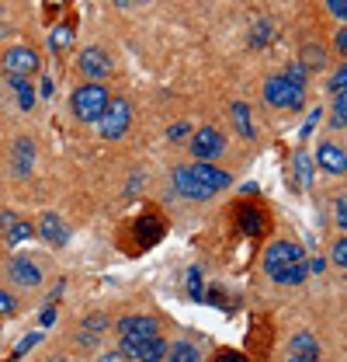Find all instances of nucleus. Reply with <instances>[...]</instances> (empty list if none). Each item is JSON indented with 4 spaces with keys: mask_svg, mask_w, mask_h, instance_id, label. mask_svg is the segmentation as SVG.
<instances>
[{
    "mask_svg": "<svg viewBox=\"0 0 347 362\" xmlns=\"http://www.w3.org/2000/svg\"><path fill=\"white\" fill-rule=\"evenodd\" d=\"M229 175L226 171H219L212 168L209 160H202V164H195V168H177L174 171V188L184 195V199H212L216 192L222 188H229Z\"/></svg>",
    "mask_w": 347,
    "mask_h": 362,
    "instance_id": "obj_1",
    "label": "nucleus"
},
{
    "mask_svg": "<svg viewBox=\"0 0 347 362\" xmlns=\"http://www.w3.org/2000/svg\"><path fill=\"white\" fill-rule=\"evenodd\" d=\"M122 233L135 237V244H132L129 251L132 255H139V251H146V247H153V244H160V240H164L167 223H164V216H160V213H142V216H135V220L129 223V230H122Z\"/></svg>",
    "mask_w": 347,
    "mask_h": 362,
    "instance_id": "obj_2",
    "label": "nucleus"
},
{
    "mask_svg": "<svg viewBox=\"0 0 347 362\" xmlns=\"http://www.w3.org/2000/svg\"><path fill=\"white\" fill-rule=\"evenodd\" d=\"M129 122H132V108L126 98H108L101 119H97V133L104 139H118V136L129 133Z\"/></svg>",
    "mask_w": 347,
    "mask_h": 362,
    "instance_id": "obj_3",
    "label": "nucleus"
},
{
    "mask_svg": "<svg viewBox=\"0 0 347 362\" xmlns=\"http://www.w3.org/2000/svg\"><path fill=\"white\" fill-rule=\"evenodd\" d=\"M104 105H108V90L101 84H84V88L73 90V115L80 122H97Z\"/></svg>",
    "mask_w": 347,
    "mask_h": 362,
    "instance_id": "obj_4",
    "label": "nucleus"
},
{
    "mask_svg": "<svg viewBox=\"0 0 347 362\" xmlns=\"http://www.w3.org/2000/svg\"><path fill=\"white\" fill-rule=\"evenodd\" d=\"M296 262H305V251L303 244H292V240H274L267 251H264V272L274 279L278 272H285L288 265H296Z\"/></svg>",
    "mask_w": 347,
    "mask_h": 362,
    "instance_id": "obj_5",
    "label": "nucleus"
},
{
    "mask_svg": "<svg viewBox=\"0 0 347 362\" xmlns=\"http://www.w3.org/2000/svg\"><path fill=\"white\" fill-rule=\"evenodd\" d=\"M264 98H267V105H274V108H303L305 88L288 84V81L278 74V77H267V84H264Z\"/></svg>",
    "mask_w": 347,
    "mask_h": 362,
    "instance_id": "obj_6",
    "label": "nucleus"
},
{
    "mask_svg": "<svg viewBox=\"0 0 347 362\" xmlns=\"http://www.w3.org/2000/svg\"><path fill=\"white\" fill-rule=\"evenodd\" d=\"M167 341L160 338V334H153V338H146V341H122V356H129L135 362H164L167 356Z\"/></svg>",
    "mask_w": 347,
    "mask_h": 362,
    "instance_id": "obj_7",
    "label": "nucleus"
},
{
    "mask_svg": "<svg viewBox=\"0 0 347 362\" xmlns=\"http://www.w3.org/2000/svg\"><path fill=\"white\" fill-rule=\"evenodd\" d=\"M4 70H7L11 77H32V74L39 70V52L28 49V45H14V49H7V56H4Z\"/></svg>",
    "mask_w": 347,
    "mask_h": 362,
    "instance_id": "obj_8",
    "label": "nucleus"
},
{
    "mask_svg": "<svg viewBox=\"0 0 347 362\" xmlns=\"http://www.w3.org/2000/svg\"><path fill=\"white\" fill-rule=\"evenodd\" d=\"M80 74H84L90 84H101L108 74H111V59H108V52L104 49H97V45H90V49H84L80 52Z\"/></svg>",
    "mask_w": 347,
    "mask_h": 362,
    "instance_id": "obj_9",
    "label": "nucleus"
},
{
    "mask_svg": "<svg viewBox=\"0 0 347 362\" xmlns=\"http://www.w3.org/2000/svg\"><path fill=\"white\" fill-rule=\"evenodd\" d=\"M222 150H226V139H222V133L212 129V126H202L198 133L191 136V153H195L198 160H216Z\"/></svg>",
    "mask_w": 347,
    "mask_h": 362,
    "instance_id": "obj_10",
    "label": "nucleus"
},
{
    "mask_svg": "<svg viewBox=\"0 0 347 362\" xmlns=\"http://www.w3.org/2000/svg\"><path fill=\"white\" fill-rule=\"evenodd\" d=\"M236 226L247 237H264L267 233V209L264 206H250V202H240L236 206Z\"/></svg>",
    "mask_w": 347,
    "mask_h": 362,
    "instance_id": "obj_11",
    "label": "nucleus"
},
{
    "mask_svg": "<svg viewBox=\"0 0 347 362\" xmlns=\"http://www.w3.org/2000/svg\"><path fill=\"white\" fill-rule=\"evenodd\" d=\"M118 334H122V341H146V338L157 334V320L146 314L122 317V320H118Z\"/></svg>",
    "mask_w": 347,
    "mask_h": 362,
    "instance_id": "obj_12",
    "label": "nucleus"
},
{
    "mask_svg": "<svg viewBox=\"0 0 347 362\" xmlns=\"http://www.w3.org/2000/svg\"><path fill=\"white\" fill-rule=\"evenodd\" d=\"M39 233H42L45 244H52V247H66V244H70V226L63 223L56 213H42V220H39Z\"/></svg>",
    "mask_w": 347,
    "mask_h": 362,
    "instance_id": "obj_13",
    "label": "nucleus"
},
{
    "mask_svg": "<svg viewBox=\"0 0 347 362\" xmlns=\"http://www.w3.org/2000/svg\"><path fill=\"white\" fill-rule=\"evenodd\" d=\"M316 164H319L323 171H330V175H344L347 171V153L337 146V143H319V150H316Z\"/></svg>",
    "mask_w": 347,
    "mask_h": 362,
    "instance_id": "obj_14",
    "label": "nucleus"
},
{
    "mask_svg": "<svg viewBox=\"0 0 347 362\" xmlns=\"http://www.w3.org/2000/svg\"><path fill=\"white\" fill-rule=\"evenodd\" d=\"M0 226H4V233H7L11 244H25V240H32V233H35V226L25 223L21 216H11V213H0Z\"/></svg>",
    "mask_w": 347,
    "mask_h": 362,
    "instance_id": "obj_15",
    "label": "nucleus"
},
{
    "mask_svg": "<svg viewBox=\"0 0 347 362\" xmlns=\"http://www.w3.org/2000/svg\"><path fill=\"white\" fill-rule=\"evenodd\" d=\"M11 279L21 282V286H39V282H42V272H39L35 262H28V258H14V262H11Z\"/></svg>",
    "mask_w": 347,
    "mask_h": 362,
    "instance_id": "obj_16",
    "label": "nucleus"
},
{
    "mask_svg": "<svg viewBox=\"0 0 347 362\" xmlns=\"http://www.w3.org/2000/svg\"><path fill=\"white\" fill-rule=\"evenodd\" d=\"M32 160H35V143L32 139H18V146H14V175H28Z\"/></svg>",
    "mask_w": 347,
    "mask_h": 362,
    "instance_id": "obj_17",
    "label": "nucleus"
},
{
    "mask_svg": "<svg viewBox=\"0 0 347 362\" xmlns=\"http://www.w3.org/2000/svg\"><path fill=\"white\" fill-rule=\"evenodd\" d=\"M292 359H319V345L312 334H296L292 338Z\"/></svg>",
    "mask_w": 347,
    "mask_h": 362,
    "instance_id": "obj_18",
    "label": "nucleus"
},
{
    "mask_svg": "<svg viewBox=\"0 0 347 362\" xmlns=\"http://www.w3.org/2000/svg\"><path fill=\"white\" fill-rule=\"evenodd\" d=\"M305 275H309L305 262H296V265H288L285 272H278V275H274V282H278V286H299Z\"/></svg>",
    "mask_w": 347,
    "mask_h": 362,
    "instance_id": "obj_19",
    "label": "nucleus"
},
{
    "mask_svg": "<svg viewBox=\"0 0 347 362\" xmlns=\"http://www.w3.org/2000/svg\"><path fill=\"white\" fill-rule=\"evenodd\" d=\"M323 59H327V52H323V45H303V59H299V66L303 70H319L323 66Z\"/></svg>",
    "mask_w": 347,
    "mask_h": 362,
    "instance_id": "obj_20",
    "label": "nucleus"
},
{
    "mask_svg": "<svg viewBox=\"0 0 347 362\" xmlns=\"http://www.w3.org/2000/svg\"><path fill=\"white\" fill-rule=\"evenodd\" d=\"M11 88H14V94H18V105H21L25 112L35 105V90L28 88V81H25V77H11Z\"/></svg>",
    "mask_w": 347,
    "mask_h": 362,
    "instance_id": "obj_21",
    "label": "nucleus"
},
{
    "mask_svg": "<svg viewBox=\"0 0 347 362\" xmlns=\"http://www.w3.org/2000/svg\"><path fill=\"white\" fill-rule=\"evenodd\" d=\"M101 331H104V317H101V314H90V317L84 320L80 341H84V345H94V338H101Z\"/></svg>",
    "mask_w": 347,
    "mask_h": 362,
    "instance_id": "obj_22",
    "label": "nucleus"
},
{
    "mask_svg": "<svg viewBox=\"0 0 347 362\" xmlns=\"http://www.w3.org/2000/svg\"><path fill=\"white\" fill-rule=\"evenodd\" d=\"M330 129H347V90L334 94V119H330Z\"/></svg>",
    "mask_w": 347,
    "mask_h": 362,
    "instance_id": "obj_23",
    "label": "nucleus"
},
{
    "mask_svg": "<svg viewBox=\"0 0 347 362\" xmlns=\"http://www.w3.org/2000/svg\"><path fill=\"white\" fill-rule=\"evenodd\" d=\"M167 362H198V349L195 345H188V341H181V345H174V349H167V356H164Z\"/></svg>",
    "mask_w": 347,
    "mask_h": 362,
    "instance_id": "obj_24",
    "label": "nucleus"
},
{
    "mask_svg": "<svg viewBox=\"0 0 347 362\" xmlns=\"http://www.w3.org/2000/svg\"><path fill=\"white\" fill-rule=\"evenodd\" d=\"M233 119H236V129L247 136V139H254V126H250V112H247V105L243 101H236L233 105Z\"/></svg>",
    "mask_w": 347,
    "mask_h": 362,
    "instance_id": "obj_25",
    "label": "nucleus"
},
{
    "mask_svg": "<svg viewBox=\"0 0 347 362\" xmlns=\"http://www.w3.org/2000/svg\"><path fill=\"white\" fill-rule=\"evenodd\" d=\"M271 35H274V25H271V21H257V28H254V35H250V45L260 49V45L271 42Z\"/></svg>",
    "mask_w": 347,
    "mask_h": 362,
    "instance_id": "obj_26",
    "label": "nucleus"
},
{
    "mask_svg": "<svg viewBox=\"0 0 347 362\" xmlns=\"http://www.w3.org/2000/svg\"><path fill=\"white\" fill-rule=\"evenodd\" d=\"M296 168H299V181L309 185V181H312V160H309V153H305V150L296 153Z\"/></svg>",
    "mask_w": 347,
    "mask_h": 362,
    "instance_id": "obj_27",
    "label": "nucleus"
},
{
    "mask_svg": "<svg viewBox=\"0 0 347 362\" xmlns=\"http://www.w3.org/2000/svg\"><path fill=\"white\" fill-rule=\"evenodd\" d=\"M39 341H42V331H32V334H28V338H21V345H18V349H14V352H11V362H14V359H21V356H25V352H28V349H35V345H39Z\"/></svg>",
    "mask_w": 347,
    "mask_h": 362,
    "instance_id": "obj_28",
    "label": "nucleus"
},
{
    "mask_svg": "<svg viewBox=\"0 0 347 362\" xmlns=\"http://www.w3.org/2000/svg\"><path fill=\"white\" fill-rule=\"evenodd\" d=\"M70 42H73V28L70 25H63V28L52 32V49H66Z\"/></svg>",
    "mask_w": 347,
    "mask_h": 362,
    "instance_id": "obj_29",
    "label": "nucleus"
},
{
    "mask_svg": "<svg viewBox=\"0 0 347 362\" xmlns=\"http://www.w3.org/2000/svg\"><path fill=\"white\" fill-rule=\"evenodd\" d=\"M334 265L347 269V237H337V244H334Z\"/></svg>",
    "mask_w": 347,
    "mask_h": 362,
    "instance_id": "obj_30",
    "label": "nucleus"
},
{
    "mask_svg": "<svg viewBox=\"0 0 347 362\" xmlns=\"http://www.w3.org/2000/svg\"><path fill=\"white\" fill-rule=\"evenodd\" d=\"M347 88V66H337L334 77H330V94H341Z\"/></svg>",
    "mask_w": 347,
    "mask_h": 362,
    "instance_id": "obj_31",
    "label": "nucleus"
},
{
    "mask_svg": "<svg viewBox=\"0 0 347 362\" xmlns=\"http://www.w3.org/2000/svg\"><path fill=\"white\" fill-rule=\"evenodd\" d=\"M188 289H191V296H202V272L198 269L188 272Z\"/></svg>",
    "mask_w": 347,
    "mask_h": 362,
    "instance_id": "obj_32",
    "label": "nucleus"
},
{
    "mask_svg": "<svg viewBox=\"0 0 347 362\" xmlns=\"http://www.w3.org/2000/svg\"><path fill=\"white\" fill-rule=\"evenodd\" d=\"M167 136H171L174 143H177V139H188V136H191V126H188V122H174Z\"/></svg>",
    "mask_w": 347,
    "mask_h": 362,
    "instance_id": "obj_33",
    "label": "nucleus"
},
{
    "mask_svg": "<svg viewBox=\"0 0 347 362\" xmlns=\"http://www.w3.org/2000/svg\"><path fill=\"white\" fill-rule=\"evenodd\" d=\"M330 4V14L337 18V21H344L347 18V0H327Z\"/></svg>",
    "mask_w": 347,
    "mask_h": 362,
    "instance_id": "obj_34",
    "label": "nucleus"
},
{
    "mask_svg": "<svg viewBox=\"0 0 347 362\" xmlns=\"http://www.w3.org/2000/svg\"><path fill=\"white\" fill-rule=\"evenodd\" d=\"M14 307H18V303H14V296L0 289V314H14Z\"/></svg>",
    "mask_w": 347,
    "mask_h": 362,
    "instance_id": "obj_35",
    "label": "nucleus"
},
{
    "mask_svg": "<svg viewBox=\"0 0 347 362\" xmlns=\"http://www.w3.org/2000/svg\"><path fill=\"white\" fill-rule=\"evenodd\" d=\"M319 119H323V108H312V112H309V122H305V126H303V136H309V133H312V126H316Z\"/></svg>",
    "mask_w": 347,
    "mask_h": 362,
    "instance_id": "obj_36",
    "label": "nucleus"
},
{
    "mask_svg": "<svg viewBox=\"0 0 347 362\" xmlns=\"http://www.w3.org/2000/svg\"><path fill=\"white\" fill-rule=\"evenodd\" d=\"M216 362H250L243 352H222V356H216Z\"/></svg>",
    "mask_w": 347,
    "mask_h": 362,
    "instance_id": "obj_37",
    "label": "nucleus"
},
{
    "mask_svg": "<svg viewBox=\"0 0 347 362\" xmlns=\"http://www.w3.org/2000/svg\"><path fill=\"white\" fill-rule=\"evenodd\" d=\"M337 226H347V199H337Z\"/></svg>",
    "mask_w": 347,
    "mask_h": 362,
    "instance_id": "obj_38",
    "label": "nucleus"
},
{
    "mask_svg": "<svg viewBox=\"0 0 347 362\" xmlns=\"http://www.w3.org/2000/svg\"><path fill=\"white\" fill-rule=\"evenodd\" d=\"M97 362H126V356H122V352H104Z\"/></svg>",
    "mask_w": 347,
    "mask_h": 362,
    "instance_id": "obj_39",
    "label": "nucleus"
},
{
    "mask_svg": "<svg viewBox=\"0 0 347 362\" xmlns=\"http://www.w3.org/2000/svg\"><path fill=\"white\" fill-rule=\"evenodd\" d=\"M305 269L309 272H323L327 269V262H323V258H312V262H305Z\"/></svg>",
    "mask_w": 347,
    "mask_h": 362,
    "instance_id": "obj_40",
    "label": "nucleus"
},
{
    "mask_svg": "<svg viewBox=\"0 0 347 362\" xmlns=\"http://www.w3.org/2000/svg\"><path fill=\"white\" fill-rule=\"evenodd\" d=\"M52 320H56V310L49 307V310H45V314H42V327H52Z\"/></svg>",
    "mask_w": 347,
    "mask_h": 362,
    "instance_id": "obj_41",
    "label": "nucleus"
},
{
    "mask_svg": "<svg viewBox=\"0 0 347 362\" xmlns=\"http://www.w3.org/2000/svg\"><path fill=\"white\" fill-rule=\"evenodd\" d=\"M337 49H341V52H347V32H337Z\"/></svg>",
    "mask_w": 347,
    "mask_h": 362,
    "instance_id": "obj_42",
    "label": "nucleus"
},
{
    "mask_svg": "<svg viewBox=\"0 0 347 362\" xmlns=\"http://www.w3.org/2000/svg\"><path fill=\"white\" fill-rule=\"evenodd\" d=\"M118 7H132V4H139V0H115Z\"/></svg>",
    "mask_w": 347,
    "mask_h": 362,
    "instance_id": "obj_43",
    "label": "nucleus"
},
{
    "mask_svg": "<svg viewBox=\"0 0 347 362\" xmlns=\"http://www.w3.org/2000/svg\"><path fill=\"white\" fill-rule=\"evenodd\" d=\"M288 362H319V359H292V356H288Z\"/></svg>",
    "mask_w": 347,
    "mask_h": 362,
    "instance_id": "obj_44",
    "label": "nucleus"
}]
</instances>
